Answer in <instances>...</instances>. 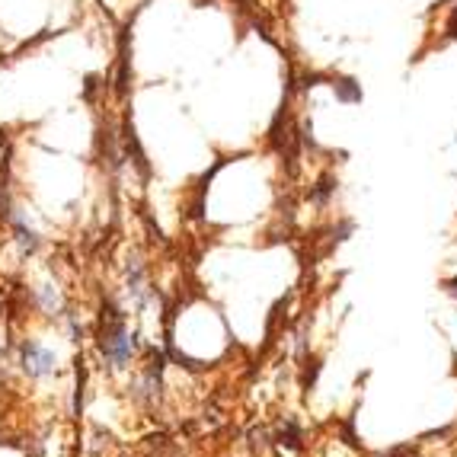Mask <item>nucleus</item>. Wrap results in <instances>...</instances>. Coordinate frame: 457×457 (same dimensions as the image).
<instances>
[{"instance_id":"f257e3e1","label":"nucleus","mask_w":457,"mask_h":457,"mask_svg":"<svg viewBox=\"0 0 457 457\" xmlns=\"http://www.w3.org/2000/svg\"><path fill=\"white\" fill-rule=\"evenodd\" d=\"M332 90H336V96L342 99V103H358L361 99V90L355 80H336L332 83Z\"/></svg>"}]
</instances>
